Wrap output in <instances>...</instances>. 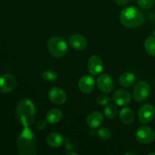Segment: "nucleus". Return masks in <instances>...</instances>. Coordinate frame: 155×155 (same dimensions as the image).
Instances as JSON below:
<instances>
[{"label": "nucleus", "instance_id": "f257e3e1", "mask_svg": "<svg viewBox=\"0 0 155 155\" xmlns=\"http://www.w3.org/2000/svg\"><path fill=\"white\" fill-rule=\"evenodd\" d=\"M37 140L30 127H24L17 138V148L20 155H35L37 153Z\"/></svg>", "mask_w": 155, "mask_h": 155}, {"label": "nucleus", "instance_id": "4be33fe9", "mask_svg": "<svg viewBox=\"0 0 155 155\" xmlns=\"http://www.w3.org/2000/svg\"><path fill=\"white\" fill-rule=\"evenodd\" d=\"M42 78L47 83H52L57 80L58 73L54 70H45L42 72Z\"/></svg>", "mask_w": 155, "mask_h": 155}, {"label": "nucleus", "instance_id": "0eeeda50", "mask_svg": "<svg viewBox=\"0 0 155 155\" xmlns=\"http://www.w3.org/2000/svg\"><path fill=\"white\" fill-rule=\"evenodd\" d=\"M136 140L141 144H150L155 139V132L146 126H140L136 133Z\"/></svg>", "mask_w": 155, "mask_h": 155}, {"label": "nucleus", "instance_id": "2eb2a0df", "mask_svg": "<svg viewBox=\"0 0 155 155\" xmlns=\"http://www.w3.org/2000/svg\"><path fill=\"white\" fill-rule=\"evenodd\" d=\"M103 120H104L103 114L98 110L91 112L86 117V124L91 128H97L100 127Z\"/></svg>", "mask_w": 155, "mask_h": 155}, {"label": "nucleus", "instance_id": "f8f14e48", "mask_svg": "<svg viewBox=\"0 0 155 155\" xmlns=\"http://www.w3.org/2000/svg\"><path fill=\"white\" fill-rule=\"evenodd\" d=\"M95 80L89 75H85L81 77L78 83V87L80 90L84 94H89L95 89Z\"/></svg>", "mask_w": 155, "mask_h": 155}, {"label": "nucleus", "instance_id": "1a4fd4ad", "mask_svg": "<svg viewBox=\"0 0 155 155\" xmlns=\"http://www.w3.org/2000/svg\"><path fill=\"white\" fill-rule=\"evenodd\" d=\"M17 86L16 78L11 74L0 77V93H9Z\"/></svg>", "mask_w": 155, "mask_h": 155}, {"label": "nucleus", "instance_id": "a878e982", "mask_svg": "<svg viewBox=\"0 0 155 155\" xmlns=\"http://www.w3.org/2000/svg\"><path fill=\"white\" fill-rule=\"evenodd\" d=\"M47 125H48V121L46 120H39L37 123H36V128L38 130H44L46 128Z\"/></svg>", "mask_w": 155, "mask_h": 155}, {"label": "nucleus", "instance_id": "423d86ee", "mask_svg": "<svg viewBox=\"0 0 155 155\" xmlns=\"http://www.w3.org/2000/svg\"><path fill=\"white\" fill-rule=\"evenodd\" d=\"M155 117V107L153 104L146 103L139 107L138 118L141 124H148L152 122Z\"/></svg>", "mask_w": 155, "mask_h": 155}, {"label": "nucleus", "instance_id": "9d476101", "mask_svg": "<svg viewBox=\"0 0 155 155\" xmlns=\"http://www.w3.org/2000/svg\"><path fill=\"white\" fill-rule=\"evenodd\" d=\"M48 97L50 101L55 104H62L67 100L66 92L60 87L51 88L48 92Z\"/></svg>", "mask_w": 155, "mask_h": 155}, {"label": "nucleus", "instance_id": "f03ea898", "mask_svg": "<svg viewBox=\"0 0 155 155\" xmlns=\"http://www.w3.org/2000/svg\"><path fill=\"white\" fill-rule=\"evenodd\" d=\"M17 120L23 127H30L36 117V110L34 103L30 98H22L15 107Z\"/></svg>", "mask_w": 155, "mask_h": 155}, {"label": "nucleus", "instance_id": "4468645a", "mask_svg": "<svg viewBox=\"0 0 155 155\" xmlns=\"http://www.w3.org/2000/svg\"><path fill=\"white\" fill-rule=\"evenodd\" d=\"M68 43L71 48L78 50V51L85 49L88 45L86 38L80 34L71 35L68 39Z\"/></svg>", "mask_w": 155, "mask_h": 155}, {"label": "nucleus", "instance_id": "9b49d317", "mask_svg": "<svg viewBox=\"0 0 155 155\" xmlns=\"http://www.w3.org/2000/svg\"><path fill=\"white\" fill-rule=\"evenodd\" d=\"M88 71L91 75H98L103 71V61L98 55H92L89 58L87 64Z\"/></svg>", "mask_w": 155, "mask_h": 155}, {"label": "nucleus", "instance_id": "cd10ccee", "mask_svg": "<svg viewBox=\"0 0 155 155\" xmlns=\"http://www.w3.org/2000/svg\"><path fill=\"white\" fill-rule=\"evenodd\" d=\"M67 155H71V154H74V155H77V153L74 152V151H70V152H68L66 154Z\"/></svg>", "mask_w": 155, "mask_h": 155}, {"label": "nucleus", "instance_id": "c85d7f7f", "mask_svg": "<svg viewBox=\"0 0 155 155\" xmlns=\"http://www.w3.org/2000/svg\"><path fill=\"white\" fill-rule=\"evenodd\" d=\"M151 154H154L155 155V153L151 152V153H148V155H151Z\"/></svg>", "mask_w": 155, "mask_h": 155}, {"label": "nucleus", "instance_id": "7ed1b4c3", "mask_svg": "<svg viewBox=\"0 0 155 155\" xmlns=\"http://www.w3.org/2000/svg\"><path fill=\"white\" fill-rule=\"evenodd\" d=\"M120 19L123 25L128 28H136L145 22V16L140 10L134 6L124 8L120 15Z\"/></svg>", "mask_w": 155, "mask_h": 155}, {"label": "nucleus", "instance_id": "6ab92c4d", "mask_svg": "<svg viewBox=\"0 0 155 155\" xmlns=\"http://www.w3.org/2000/svg\"><path fill=\"white\" fill-rule=\"evenodd\" d=\"M62 117H63V114L60 109L58 108H53L48 111L45 116V119L48 121V123L51 124H57V123L60 122L61 120Z\"/></svg>", "mask_w": 155, "mask_h": 155}, {"label": "nucleus", "instance_id": "b1692460", "mask_svg": "<svg viewBox=\"0 0 155 155\" xmlns=\"http://www.w3.org/2000/svg\"><path fill=\"white\" fill-rule=\"evenodd\" d=\"M137 3L142 9L148 10L153 6L154 0H137Z\"/></svg>", "mask_w": 155, "mask_h": 155}, {"label": "nucleus", "instance_id": "c756f323", "mask_svg": "<svg viewBox=\"0 0 155 155\" xmlns=\"http://www.w3.org/2000/svg\"><path fill=\"white\" fill-rule=\"evenodd\" d=\"M125 154H135L134 153H126Z\"/></svg>", "mask_w": 155, "mask_h": 155}, {"label": "nucleus", "instance_id": "dca6fc26", "mask_svg": "<svg viewBox=\"0 0 155 155\" xmlns=\"http://www.w3.org/2000/svg\"><path fill=\"white\" fill-rule=\"evenodd\" d=\"M63 136L58 132L51 133L46 137V143L51 148H58L64 144Z\"/></svg>", "mask_w": 155, "mask_h": 155}, {"label": "nucleus", "instance_id": "393cba45", "mask_svg": "<svg viewBox=\"0 0 155 155\" xmlns=\"http://www.w3.org/2000/svg\"><path fill=\"white\" fill-rule=\"evenodd\" d=\"M109 101L110 97L106 94H100L96 98V102L100 105H107Z\"/></svg>", "mask_w": 155, "mask_h": 155}, {"label": "nucleus", "instance_id": "412c9836", "mask_svg": "<svg viewBox=\"0 0 155 155\" xmlns=\"http://www.w3.org/2000/svg\"><path fill=\"white\" fill-rule=\"evenodd\" d=\"M104 115L109 120H114L117 115V107L115 104H107L104 110Z\"/></svg>", "mask_w": 155, "mask_h": 155}, {"label": "nucleus", "instance_id": "bb28decb", "mask_svg": "<svg viewBox=\"0 0 155 155\" xmlns=\"http://www.w3.org/2000/svg\"><path fill=\"white\" fill-rule=\"evenodd\" d=\"M130 0H114V2H116V4H117L120 6H124L125 5H127L129 2Z\"/></svg>", "mask_w": 155, "mask_h": 155}, {"label": "nucleus", "instance_id": "20e7f679", "mask_svg": "<svg viewBox=\"0 0 155 155\" xmlns=\"http://www.w3.org/2000/svg\"><path fill=\"white\" fill-rule=\"evenodd\" d=\"M47 48L52 57L61 58L67 54L68 44L61 36H52L48 40Z\"/></svg>", "mask_w": 155, "mask_h": 155}, {"label": "nucleus", "instance_id": "a211bd4d", "mask_svg": "<svg viewBox=\"0 0 155 155\" xmlns=\"http://www.w3.org/2000/svg\"><path fill=\"white\" fill-rule=\"evenodd\" d=\"M119 118L123 124L129 125L134 120V114L129 107H123L119 112Z\"/></svg>", "mask_w": 155, "mask_h": 155}, {"label": "nucleus", "instance_id": "5701e85b", "mask_svg": "<svg viewBox=\"0 0 155 155\" xmlns=\"http://www.w3.org/2000/svg\"><path fill=\"white\" fill-rule=\"evenodd\" d=\"M111 131L107 127H102L98 131V136L102 140H107L111 137Z\"/></svg>", "mask_w": 155, "mask_h": 155}, {"label": "nucleus", "instance_id": "f3484780", "mask_svg": "<svg viewBox=\"0 0 155 155\" xmlns=\"http://www.w3.org/2000/svg\"><path fill=\"white\" fill-rule=\"evenodd\" d=\"M119 84L124 88H130L136 83V77L133 74L127 72L120 75L118 79Z\"/></svg>", "mask_w": 155, "mask_h": 155}, {"label": "nucleus", "instance_id": "aec40b11", "mask_svg": "<svg viewBox=\"0 0 155 155\" xmlns=\"http://www.w3.org/2000/svg\"><path fill=\"white\" fill-rule=\"evenodd\" d=\"M145 48L148 54L155 57V37L149 36L145 41Z\"/></svg>", "mask_w": 155, "mask_h": 155}, {"label": "nucleus", "instance_id": "39448f33", "mask_svg": "<svg viewBox=\"0 0 155 155\" xmlns=\"http://www.w3.org/2000/svg\"><path fill=\"white\" fill-rule=\"evenodd\" d=\"M151 93V86L147 82L139 81L134 86L133 96L137 102H143L147 99Z\"/></svg>", "mask_w": 155, "mask_h": 155}, {"label": "nucleus", "instance_id": "6e6552de", "mask_svg": "<svg viewBox=\"0 0 155 155\" xmlns=\"http://www.w3.org/2000/svg\"><path fill=\"white\" fill-rule=\"evenodd\" d=\"M96 86L104 93H110L114 89V82L109 74H103L97 78Z\"/></svg>", "mask_w": 155, "mask_h": 155}, {"label": "nucleus", "instance_id": "7c9ffc66", "mask_svg": "<svg viewBox=\"0 0 155 155\" xmlns=\"http://www.w3.org/2000/svg\"><path fill=\"white\" fill-rule=\"evenodd\" d=\"M154 1H155V0H154Z\"/></svg>", "mask_w": 155, "mask_h": 155}, {"label": "nucleus", "instance_id": "ddd939ff", "mask_svg": "<svg viewBox=\"0 0 155 155\" xmlns=\"http://www.w3.org/2000/svg\"><path fill=\"white\" fill-rule=\"evenodd\" d=\"M131 95L125 89H118L114 93L112 101L119 106H126L131 101Z\"/></svg>", "mask_w": 155, "mask_h": 155}]
</instances>
